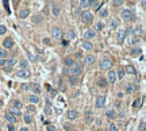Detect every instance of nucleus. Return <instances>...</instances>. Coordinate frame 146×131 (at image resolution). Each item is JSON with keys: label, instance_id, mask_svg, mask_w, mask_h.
I'll use <instances>...</instances> for the list:
<instances>
[{"label": "nucleus", "instance_id": "nucleus-1", "mask_svg": "<svg viewBox=\"0 0 146 131\" xmlns=\"http://www.w3.org/2000/svg\"><path fill=\"white\" fill-rule=\"evenodd\" d=\"M68 73L70 74V76H77L78 77L82 73V63H74L72 68H69Z\"/></svg>", "mask_w": 146, "mask_h": 131}, {"label": "nucleus", "instance_id": "nucleus-2", "mask_svg": "<svg viewBox=\"0 0 146 131\" xmlns=\"http://www.w3.org/2000/svg\"><path fill=\"white\" fill-rule=\"evenodd\" d=\"M80 18H81V22L85 23V25H91L92 20H93L92 14H91L89 11H82V12L80 14Z\"/></svg>", "mask_w": 146, "mask_h": 131}, {"label": "nucleus", "instance_id": "nucleus-3", "mask_svg": "<svg viewBox=\"0 0 146 131\" xmlns=\"http://www.w3.org/2000/svg\"><path fill=\"white\" fill-rule=\"evenodd\" d=\"M122 18H123L126 22H133L134 19H135V16H134V12H133L131 10H129V8L124 10L123 12H122Z\"/></svg>", "mask_w": 146, "mask_h": 131}, {"label": "nucleus", "instance_id": "nucleus-4", "mask_svg": "<svg viewBox=\"0 0 146 131\" xmlns=\"http://www.w3.org/2000/svg\"><path fill=\"white\" fill-rule=\"evenodd\" d=\"M112 68V62H111V59H108V58H103L100 61V69H103V70H111Z\"/></svg>", "mask_w": 146, "mask_h": 131}, {"label": "nucleus", "instance_id": "nucleus-5", "mask_svg": "<svg viewBox=\"0 0 146 131\" xmlns=\"http://www.w3.org/2000/svg\"><path fill=\"white\" fill-rule=\"evenodd\" d=\"M52 35H53L54 39H61L62 38V30L60 29V27H53Z\"/></svg>", "mask_w": 146, "mask_h": 131}, {"label": "nucleus", "instance_id": "nucleus-6", "mask_svg": "<svg viewBox=\"0 0 146 131\" xmlns=\"http://www.w3.org/2000/svg\"><path fill=\"white\" fill-rule=\"evenodd\" d=\"M106 104V97L104 96H97L96 100H95V105L97 107V108H101V107H104Z\"/></svg>", "mask_w": 146, "mask_h": 131}, {"label": "nucleus", "instance_id": "nucleus-7", "mask_svg": "<svg viewBox=\"0 0 146 131\" xmlns=\"http://www.w3.org/2000/svg\"><path fill=\"white\" fill-rule=\"evenodd\" d=\"M95 35H96V31H95V30H85V31H84V38H85V41H89V39L95 38Z\"/></svg>", "mask_w": 146, "mask_h": 131}, {"label": "nucleus", "instance_id": "nucleus-8", "mask_svg": "<svg viewBox=\"0 0 146 131\" xmlns=\"http://www.w3.org/2000/svg\"><path fill=\"white\" fill-rule=\"evenodd\" d=\"M43 20V16H42V14H35L31 16V22L34 23V25H38V23H42Z\"/></svg>", "mask_w": 146, "mask_h": 131}, {"label": "nucleus", "instance_id": "nucleus-9", "mask_svg": "<svg viewBox=\"0 0 146 131\" xmlns=\"http://www.w3.org/2000/svg\"><path fill=\"white\" fill-rule=\"evenodd\" d=\"M61 12V8H60V6L56 4V3H52V14L54 15V16H58Z\"/></svg>", "mask_w": 146, "mask_h": 131}, {"label": "nucleus", "instance_id": "nucleus-10", "mask_svg": "<svg viewBox=\"0 0 146 131\" xmlns=\"http://www.w3.org/2000/svg\"><path fill=\"white\" fill-rule=\"evenodd\" d=\"M96 85L100 86V88H106V86H107V78L106 77H99L97 81H96Z\"/></svg>", "mask_w": 146, "mask_h": 131}, {"label": "nucleus", "instance_id": "nucleus-11", "mask_svg": "<svg viewBox=\"0 0 146 131\" xmlns=\"http://www.w3.org/2000/svg\"><path fill=\"white\" fill-rule=\"evenodd\" d=\"M30 74H31V73H30L27 69H23V70H19V72H18V77H19V78H29Z\"/></svg>", "mask_w": 146, "mask_h": 131}, {"label": "nucleus", "instance_id": "nucleus-12", "mask_svg": "<svg viewBox=\"0 0 146 131\" xmlns=\"http://www.w3.org/2000/svg\"><path fill=\"white\" fill-rule=\"evenodd\" d=\"M107 81H108V82H111V84H114V82L116 81V74H115V72H114V70H110V72H108Z\"/></svg>", "mask_w": 146, "mask_h": 131}, {"label": "nucleus", "instance_id": "nucleus-13", "mask_svg": "<svg viewBox=\"0 0 146 131\" xmlns=\"http://www.w3.org/2000/svg\"><path fill=\"white\" fill-rule=\"evenodd\" d=\"M3 45H4V49H11V47H14V41L11 38H6L4 42H3Z\"/></svg>", "mask_w": 146, "mask_h": 131}, {"label": "nucleus", "instance_id": "nucleus-14", "mask_svg": "<svg viewBox=\"0 0 146 131\" xmlns=\"http://www.w3.org/2000/svg\"><path fill=\"white\" fill-rule=\"evenodd\" d=\"M64 63H65L66 68H72V66H73L76 62H74V58H73V57H66L65 61H64Z\"/></svg>", "mask_w": 146, "mask_h": 131}, {"label": "nucleus", "instance_id": "nucleus-15", "mask_svg": "<svg viewBox=\"0 0 146 131\" xmlns=\"http://www.w3.org/2000/svg\"><path fill=\"white\" fill-rule=\"evenodd\" d=\"M6 119H7V122L11 123V124H14V123L16 122V118H15V115H12L11 112H6Z\"/></svg>", "mask_w": 146, "mask_h": 131}, {"label": "nucleus", "instance_id": "nucleus-16", "mask_svg": "<svg viewBox=\"0 0 146 131\" xmlns=\"http://www.w3.org/2000/svg\"><path fill=\"white\" fill-rule=\"evenodd\" d=\"M77 116H78V114H77L76 110H69V111H68V118L70 119V120H74Z\"/></svg>", "mask_w": 146, "mask_h": 131}, {"label": "nucleus", "instance_id": "nucleus-17", "mask_svg": "<svg viewBox=\"0 0 146 131\" xmlns=\"http://www.w3.org/2000/svg\"><path fill=\"white\" fill-rule=\"evenodd\" d=\"M101 3H99V0H89V7H92L93 10H99Z\"/></svg>", "mask_w": 146, "mask_h": 131}, {"label": "nucleus", "instance_id": "nucleus-18", "mask_svg": "<svg viewBox=\"0 0 146 131\" xmlns=\"http://www.w3.org/2000/svg\"><path fill=\"white\" fill-rule=\"evenodd\" d=\"M81 46H82V49H84V50H92L93 49V45L89 41H84L81 43Z\"/></svg>", "mask_w": 146, "mask_h": 131}, {"label": "nucleus", "instance_id": "nucleus-19", "mask_svg": "<svg viewBox=\"0 0 146 131\" xmlns=\"http://www.w3.org/2000/svg\"><path fill=\"white\" fill-rule=\"evenodd\" d=\"M29 15H30V11H29V10H22V11H19V19H26Z\"/></svg>", "mask_w": 146, "mask_h": 131}, {"label": "nucleus", "instance_id": "nucleus-20", "mask_svg": "<svg viewBox=\"0 0 146 131\" xmlns=\"http://www.w3.org/2000/svg\"><path fill=\"white\" fill-rule=\"evenodd\" d=\"M106 116H107L108 119H115L116 118V112L114 110H108V111H106Z\"/></svg>", "mask_w": 146, "mask_h": 131}, {"label": "nucleus", "instance_id": "nucleus-21", "mask_svg": "<svg viewBox=\"0 0 146 131\" xmlns=\"http://www.w3.org/2000/svg\"><path fill=\"white\" fill-rule=\"evenodd\" d=\"M85 122L87 123L92 122V111H91V110H87L85 111Z\"/></svg>", "mask_w": 146, "mask_h": 131}, {"label": "nucleus", "instance_id": "nucleus-22", "mask_svg": "<svg viewBox=\"0 0 146 131\" xmlns=\"http://www.w3.org/2000/svg\"><path fill=\"white\" fill-rule=\"evenodd\" d=\"M115 74H116V78L122 80V78L124 77V69L123 68H119V69H118V72H115Z\"/></svg>", "mask_w": 146, "mask_h": 131}, {"label": "nucleus", "instance_id": "nucleus-23", "mask_svg": "<svg viewBox=\"0 0 146 131\" xmlns=\"http://www.w3.org/2000/svg\"><path fill=\"white\" fill-rule=\"evenodd\" d=\"M85 62H87V63H88V65H92V63L95 62V57H93V55H92V54H89V55H87V57H85Z\"/></svg>", "mask_w": 146, "mask_h": 131}, {"label": "nucleus", "instance_id": "nucleus-24", "mask_svg": "<svg viewBox=\"0 0 146 131\" xmlns=\"http://www.w3.org/2000/svg\"><path fill=\"white\" fill-rule=\"evenodd\" d=\"M15 63H16V59H15V58H10V59H7V61H6V65L8 66V68H12Z\"/></svg>", "mask_w": 146, "mask_h": 131}, {"label": "nucleus", "instance_id": "nucleus-25", "mask_svg": "<svg viewBox=\"0 0 146 131\" xmlns=\"http://www.w3.org/2000/svg\"><path fill=\"white\" fill-rule=\"evenodd\" d=\"M118 25H119V22H118V19H111V20H110V27H111V29H116L118 27Z\"/></svg>", "mask_w": 146, "mask_h": 131}, {"label": "nucleus", "instance_id": "nucleus-26", "mask_svg": "<svg viewBox=\"0 0 146 131\" xmlns=\"http://www.w3.org/2000/svg\"><path fill=\"white\" fill-rule=\"evenodd\" d=\"M124 37H126L124 31H119V34H118V42H119V43H123Z\"/></svg>", "mask_w": 146, "mask_h": 131}, {"label": "nucleus", "instance_id": "nucleus-27", "mask_svg": "<svg viewBox=\"0 0 146 131\" xmlns=\"http://www.w3.org/2000/svg\"><path fill=\"white\" fill-rule=\"evenodd\" d=\"M134 91H135V85H134V84H127V85H126V92L133 93Z\"/></svg>", "mask_w": 146, "mask_h": 131}, {"label": "nucleus", "instance_id": "nucleus-28", "mask_svg": "<svg viewBox=\"0 0 146 131\" xmlns=\"http://www.w3.org/2000/svg\"><path fill=\"white\" fill-rule=\"evenodd\" d=\"M141 34H142V30H141V27H135V29L133 30V35H134V37H135V38H138V37H139Z\"/></svg>", "mask_w": 146, "mask_h": 131}, {"label": "nucleus", "instance_id": "nucleus-29", "mask_svg": "<svg viewBox=\"0 0 146 131\" xmlns=\"http://www.w3.org/2000/svg\"><path fill=\"white\" fill-rule=\"evenodd\" d=\"M80 7L81 8H88L89 7V0H80Z\"/></svg>", "mask_w": 146, "mask_h": 131}, {"label": "nucleus", "instance_id": "nucleus-30", "mask_svg": "<svg viewBox=\"0 0 146 131\" xmlns=\"http://www.w3.org/2000/svg\"><path fill=\"white\" fill-rule=\"evenodd\" d=\"M124 73H129V74H135L137 73V70L134 69V66H127L124 70Z\"/></svg>", "mask_w": 146, "mask_h": 131}, {"label": "nucleus", "instance_id": "nucleus-31", "mask_svg": "<svg viewBox=\"0 0 146 131\" xmlns=\"http://www.w3.org/2000/svg\"><path fill=\"white\" fill-rule=\"evenodd\" d=\"M142 53V50L139 49V47H133V50H131V55H134V57H135V55H139Z\"/></svg>", "mask_w": 146, "mask_h": 131}, {"label": "nucleus", "instance_id": "nucleus-32", "mask_svg": "<svg viewBox=\"0 0 146 131\" xmlns=\"http://www.w3.org/2000/svg\"><path fill=\"white\" fill-rule=\"evenodd\" d=\"M30 101L33 103V104H37V103L39 101V97H38V95H31V96H30Z\"/></svg>", "mask_w": 146, "mask_h": 131}, {"label": "nucleus", "instance_id": "nucleus-33", "mask_svg": "<svg viewBox=\"0 0 146 131\" xmlns=\"http://www.w3.org/2000/svg\"><path fill=\"white\" fill-rule=\"evenodd\" d=\"M66 37H68V39L70 41V39H73L74 37H76V33H74V30H72L70 29L69 31H68V34H66Z\"/></svg>", "mask_w": 146, "mask_h": 131}, {"label": "nucleus", "instance_id": "nucleus-34", "mask_svg": "<svg viewBox=\"0 0 146 131\" xmlns=\"http://www.w3.org/2000/svg\"><path fill=\"white\" fill-rule=\"evenodd\" d=\"M6 57H7V50L4 47H0V58L6 59Z\"/></svg>", "mask_w": 146, "mask_h": 131}, {"label": "nucleus", "instance_id": "nucleus-35", "mask_svg": "<svg viewBox=\"0 0 146 131\" xmlns=\"http://www.w3.org/2000/svg\"><path fill=\"white\" fill-rule=\"evenodd\" d=\"M12 107L14 108H18V110H22V103L18 101V100H14L12 101Z\"/></svg>", "mask_w": 146, "mask_h": 131}, {"label": "nucleus", "instance_id": "nucleus-36", "mask_svg": "<svg viewBox=\"0 0 146 131\" xmlns=\"http://www.w3.org/2000/svg\"><path fill=\"white\" fill-rule=\"evenodd\" d=\"M69 81H70V84H77V82H78V77L77 76H70Z\"/></svg>", "mask_w": 146, "mask_h": 131}, {"label": "nucleus", "instance_id": "nucleus-37", "mask_svg": "<svg viewBox=\"0 0 146 131\" xmlns=\"http://www.w3.org/2000/svg\"><path fill=\"white\" fill-rule=\"evenodd\" d=\"M19 66H20V70H23V69H27V61H25V59H22V61L19 62Z\"/></svg>", "mask_w": 146, "mask_h": 131}, {"label": "nucleus", "instance_id": "nucleus-38", "mask_svg": "<svg viewBox=\"0 0 146 131\" xmlns=\"http://www.w3.org/2000/svg\"><path fill=\"white\" fill-rule=\"evenodd\" d=\"M10 112L12 114V115H20V110H18V108H10Z\"/></svg>", "mask_w": 146, "mask_h": 131}, {"label": "nucleus", "instance_id": "nucleus-39", "mask_svg": "<svg viewBox=\"0 0 146 131\" xmlns=\"http://www.w3.org/2000/svg\"><path fill=\"white\" fill-rule=\"evenodd\" d=\"M141 104H142V103L139 101V99H135L134 103H133V107H134V108H138V107H141Z\"/></svg>", "mask_w": 146, "mask_h": 131}, {"label": "nucleus", "instance_id": "nucleus-40", "mask_svg": "<svg viewBox=\"0 0 146 131\" xmlns=\"http://www.w3.org/2000/svg\"><path fill=\"white\" fill-rule=\"evenodd\" d=\"M20 89L29 91V89H31V84H22V85H20Z\"/></svg>", "mask_w": 146, "mask_h": 131}, {"label": "nucleus", "instance_id": "nucleus-41", "mask_svg": "<svg viewBox=\"0 0 146 131\" xmlns=\"http://www.w3.org/2000/svg\"><path fill=\"white\" fill-rule=\"evenodd\" d=\"M23 119H25L26 123H31V115L30 114H26L25 116H23Z\"/></svg>", "mask_w": 146, "mask_h": 131}, {"label": "nucleus", "instance_id": "nucleus-42", "mask_svg": "<svg viewBox=\"0 0 146 131\" xmlns=\"http://www.w3.org/2000/svg\"><path fill=\"white\" fill-rule=\"evenodd\" d=\"M107 15H108V10H107V8H104V10L100 11V16H101V18H106Z\"/></svg>", "mask_w": 146, "mask_h": 131}, {"label": "nucleus", "instance_id": "nucleus-43", "mask_svg": "<svg viewBox=\"0 0 146 131\" xmlns=\"http://www.w3.org/2000/svg\"><path fill=\"white\" fill-rule=\"evenodd\" d=\"M6 33H7V29H6V26L0 25V35H4Z\"/></svg>", "mask_w": 146, "mask_h": 131}, {"label": "nucleus", "instance_id": "nucleus-44", "mask_svg": "<svg viewBox=\"0 0 146 131\" xmlns=\"http://www.w3.org/2000/svg\"><path fill=\"white\" fill-rule=\"evenodd\" d=\"M110 131H118V127L114 123H110Z\"/></svg>", "mask_w": 146, "mask_h": 131}, {"label": "nucleus", "instance_id": "nucleus-45", "mask_svg": "<svg viewBox=\"0 0 146 131\" xmlns=\"http://www.w3.org/2000/svg\"><path fill=\"white\" fill-rule=\"evenodd\" d=\"M27 111H29V114L31 115V114L35 111V107H34V105H29V107H27Z\"/></svg>", "mask_w": 146, "mask_h": 131}, {"label": "nucleus", "instance_id": "nucleus-46", "mask_svg": "<svg viewBox=\"0 0 146 131\" xmlns=\"http://www.w3.org/2000/svg\"><path fill=\"white\" fill-rule=\"evenodd\" d=\"M39 92H41V89H39L38 85H34V95H38Z\"/></svg>", "mask_w": 146, "mask_h": 131}, {"label": "nucleus", "instance_id": "nucleus-47", "mask_svg": "<svg viewBox=\"0 0 146 131\" xmlns=\"http://www.w3.org/2000/svg\"><path fill=\"white\" fill-rule=\"evenodd\" d=\"M45 114H46V115H50V114H52V110H50V105H47L46 108H45Z\"/></svg>", "mask_w": 146, "mask_h": 131}, {"label": "nucleus", "instance_id": "nucleus-48", "mask_svg": "<svg viewBox=\"0 0 146 131\" xmlns=\"http://www.w3.org/2000/svg\"><path fill=\"white\" fill-rule=\"evenodd\" d=\"M122 4V0H114V6L118 7V6H120Z\"/></svg>", "mask_w": 146, "mask_h": 131}, {"label": "nucleus", "instance_id": "nucleus-49", "mask_svg": "<svg viewBox=\"0 0 146 131\" xmlns=\"http://www.w3.org/2000/svg\"><path fill=\"white\" fill-rule=\"evenodd\" d=\"M56 96H57V91L53 89L52 92H50V97H56Z\"/></svg>", "mask_w": 146, "mask_h": 131}, {"label": "nucleus", "instance_id": "nucleus-50", "mask_svg": "<svg viewBox=\"0 0 146 131\" xmlns=\"http://www.w3.org/2000/svg\"><path fill=\"white\" fill-rule=\"evenodd\" d=\"M103 29V23H97L96 25V30H101Z\"/></svg>", "mask_w": 146, "mask_h": 131}, {"label": "nucleus", "instance_id": "nucleus-51", "mask_svg": "<svg viewBox=\"0 0 146 131\" xmlns=\"http://www.w3.org/2000/svg\"><path fill=\"white\" fill-rule=\"evenodd\" d=\"M47 131H56V127L54 126H47Z\"/></svg>", "mask_w": 146, "mask_h": 131}, {"label": "nucleus", "instance_id": "nucleus-52", "mask_svg": "<svg viewBox=\"0 0 146 131\" xmlns=\"http://www.w3.org/2000/svg\"><path fill=\"white\" fill-rule=\"evenodd\" d=\"M8 131H15V126L14 124H8Z\"/></svg>", "mask_w": 146, "mask_h": 131}, {"label": "nucleus", "instance_id": "nucleus-53", "mask_svg": "<svg viewBox=\"0 0 146 131\" xmlns=\"http://www.w3.org/2000/svg\"><path fill=\"white\" fill-rule=\"evenodd\" d=\"M141 131H145V120L141 122Z\"/></svg>", "mask_w": 146, "mask_h": 131}, {"label": "nucleus", "instance_id": "nucleus-54", "mask_svg": "<svg viewBox=\"0 0 146 131\" xmlns=\"http://www.w3.org/2000/svg\"><path fill=\"white\" fill-rule=\"evenodd\" d=\"M3 65H6V59L0 58V66H3Z\"/></svg>", "mask_w": 146, "mask_h": 131}, {"label": "nucleus", "instance_id": "nucleus-55", "mask_svg": "<svg viewBox=\"0 0 146 131\" xmlns=\"http://www.w3.org/2000/svg\"><path fill=\"white\" fill-rule=\"evenodd\" d=\"M73 15H74V16H78V15H80V11H78V10L73 11Z\"/></svg>", "mask_w": 146, "mask_h": 131}, {"label": "nucleus", "instance_id": "nucleus-56", "mask_svg": "<svg viewBox=\"0 0 146 131\" xmlns=\"http://www.w3.org/2000/svg\"><path fill=\"white\" fill-rule=\"evenodd\" d=\"M77 4V0H72V6L74 7V6H76Z\"/></svg>", "mask_w": 146, "mask_h": 131}, {"label": "nucleus", "instance_id": "nucleus-57", "mask_svg": "<svg viewBox=\"0 0 146 131\" xmlns=\"http://www.w3.org/2000/svg\"><path fill=\"white\" fill-rule=\"evenodd\" d=\"M68 45V41H62V46H66Z\"/></svg>", "mask_w": 146, "mask_h": 131}, {"label": "nucleus", "instance_id": "nucleus-58", "mask_svg": "<svg viewBox=\"0 0 146 131\" xmlns=\"http://www.w3.org/2000/svg\"><path fill=\"white\" fill-rule=\"evenodd\" d=\"M19 131H29V128H26V127H23V128H20Z\"/></svg>", "mask_w": 146, "mask_h": 131}, {"label": "nucleus", "instance_id": "nucleus-59", "mask_svg": "<svg viewBox=\"0 0 146 131\" xmlns=\"http://www.w3.org/2000/svg\"><path fill=\"white\" fill-rule=\"evenodd\" d=\"M145 2H146V0H142V6H143V7H145V4H146Z\"/></svg>", "mask_w": 146, "mask_h": 131}, {"label": "nucleus", "instance_id": "nucleus-60", "mask_svg": "<svg viewBox=\"0 0 146 131\" xmlns=\"http://www.w3.org/2000/svg\"><path fill=\"white\" fill-rule=\"evenodd\" d=\"M103 2H107V0H103Z\"/></svg>", "mask_w": 146, "mask_h": 131}, {"label": "nucleus", "instance_id": "nucleus-61", "mask_svg": "<svg viewBox=\"0 0 146 131\" xmlns=\"http://www.w3.org/2000/svg\"><path fill=\"white\" fill-rule=\"evenodd\" d=\"M122 2H123V0H122ZM126 2H127V0H126Z\"/></svg>", "mask_w": 146, "mask_h": 131}, {"label": "nucleus", "instance_id": "nucleus-62", "mask_svg": "<svg viewBox=\"0 0 146 131\" xmlns=\"http://www.w3.org/2000/svg\"><path fill=\"white\" fill-rule=\"evenodd\" d=\"M15 2H16V0H15Z\"/></svg>", "mask_w": 146, "mask_h": 131}]
</instances>
